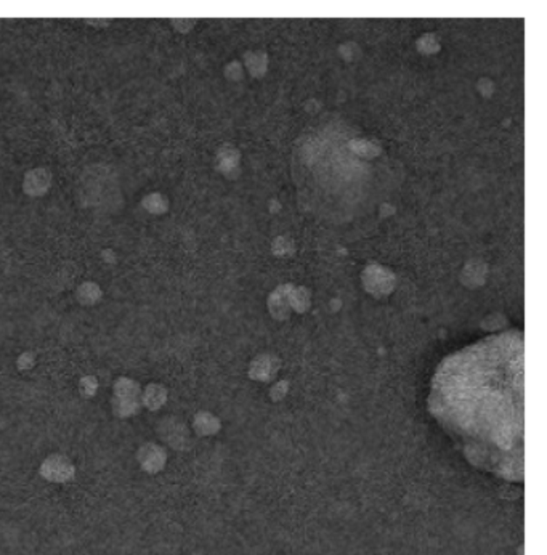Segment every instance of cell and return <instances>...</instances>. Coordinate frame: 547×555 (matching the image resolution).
<instances>
[{"label":"cell","mask_w":547,"mask_h":555,"mask_svg":"<svg viewBox=\"0 0 547 555\" xmlns=\"http://www.w3.org/2000/svg\"><path fill=\"white\" fill-rule=\"evenodd\" d=\"M430 411L469 459L523 475V336H490L448 356L433 377Z\"/></svg>","instance_id":"obj_1"}]
</instances>
